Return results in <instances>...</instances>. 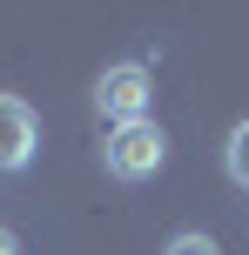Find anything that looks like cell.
<instances>
[{"mask_svg": "<svg viewBox=\"0 0 249 255\" xmlns=\"http://www.w3.org/2000/svg\"><path fill=\"white\" fill-rule=\"evenodd\" d=\"M162 161H169V134L155 121L108 128V141H101V168L115 181H148V175H162Z\"/></svg>", "mask_w": 249, "mask_h": 255, "instance_id": "1", "label": "cell"}, {"mask_svg": "<svg viewBox=\"0 0 249 255\" xmlns=\"http://www.w3.org/2000/svg\"><path fill=\"white\" fill-rule=\"evenodd\" d=\"M148 101H155V81H148L142 61H115V67H101V81H94V108H101L115 128L148 121Z\"/></svg>", "mask_w": 249, "mask_h": 255, "instance_id": "2", "label": "cell"}, {"mask_svg": "<svg viewBox=\"0 0 249 255\" xmlns=\"http://www.w3.org/2000/svg\"><path fill=\"white\" fill-rule=\"evenodd\" d=\"M40 148V115L20 94H0V175H20Z\"/></svg>", "mask_w": 249, "mask_h": 255, "instance_id": "3", "label": "cell"}, {"mask_svg": "<svg viewBox=\"0 0 249 255\" xmlns=\"http://www.w3.org/2000/svg\"><path fill=\"white\" fill-rule=\"evenodd\" d=\"M223 168H229V181L249 195V121L229 128V141H223Z\"/></svg>", "mask_w": 249, "mask_h": 255, "instance_id": "4", "label": "cell"}, {"mask_svg": "<svg viewBox=\"0 0 249 255\" xmlns=\"http://www.w3.org/2000/svg\"><path fill=\"white\" fill-rule=\"evenodd\" d=\"M162 255H223V249H216V235H202V229H189V235H175V242L162 249Z\"/></svg>", "mask_w": 249, "mask_h": 255, "instance_id": "5", "label": "cell"}, {"mask_svg": "<svg viewBox=\"0 0 249 255\" xmlns=\"http://www.w3.org/2000/svg\"><path fill=\"white\" fill-rule=\"evenodd\" d=\"M0 255H20V235L13 229H0Z\"/></svg>", "mask_w": 249, "mask_h": 255, "instance_id": "6", "label": "cell"}]
</instances>
